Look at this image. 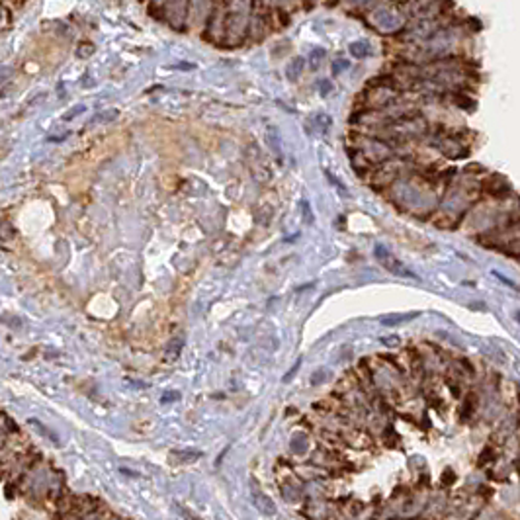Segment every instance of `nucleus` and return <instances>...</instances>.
<instances>
[{"instance_id":"nucleus-1","label":"nucleus","mask_w":520,"mask_h":520,"mask_svg":"<svg viewBox=\"0 0 520 520\" xmlns=\"http://www.w3.org/2000/svg\"><path fill=\"white\" fill-rule=\"evenodd\" d=\"M192 14V0H164L160 18L176 31H186Z\"/></svg>"},{"instance_id":"nucleus-2","label":"nucleus","mask_w":520,"mask_h":520,"mask_svg":"<svg viewBox=\"0 0 520 520\" xmlns=\"http://www.w3.org/2000/svg\"><path fill=\"white\" fill-rule=\"evenodd\" d=\"M483 190H485L489 196L497 198V200H505V198L513 192L511 184L505 180L503 176H499V174H491V178L483 184Z\"/></svg>"},{"instance_id":"nucleus-3","label":"nucleus","mask_w":520,"mask_h":520,"mask_svg":"<svg viewBox=\"0 0 520 520\" xmlns=\"http://www.w3.org/2000/svg\"><path fill=\"white\" fill-rule=\"evenodd\" d=\"M303 67H305V59L295 57V59H292V61L288 63V67H286V76H288L290 80H297V78L301 76V72H303Z\"/></svg>"},{"instance_id":"nucleus-4","label":"nucleus","mask_w":520,"mask_h":520,"mask_svg":"<svg viewBox=\"0 0 520 520\" xmlns=\"http://www.w3.org/2000/svg\"><path fill=\"white\" fill-rule=\"evenodd\" d=\"M94 53H96V45L92 41H80L74 49V57L78 61H88Z\"/></svg>"},{"instance_id":"nucleus-5","label":"nucleus","mask_w":520,"mask_h":520,"mask_svg":"<svg viewBox=\"0 0 520 520\" xmlns=\"http://www.w3.org/2000/svg\"><path fill=\"white\" fill-rule=\"evenodd\" d=\"M454 104L458 106V108H462V110H466V112H475V100L474 98H470L468 94H464V92H458V94H454L452 96Z\"/></svg>"},{"instance_id":"nucleus-6","label":"nucleus","mask_w":520,"mask_h":520,"mask_svg":"<svg viewBox=\"0 0 520 520\" xmlns=\"http://www.w3.org/2000/svg\"><path fill=\"white\" fill-rule=\"evenodd\" d=\"M170 456L178 458L180 462H194V460H198L202 456V452H198V450H172Z\"/></svg>"},{"instance_id":"nucleus-7","label":"nucleus","mask_w":520,"mask_h":520,"mask_svg":"<svg viewBox=\"0 0 520 520\" xmlns=\"http://www.w3.org/2000/svg\"><path fill=\"white\" fill-rule=\"evenodd\" d=\"M117 115H119V112H117V110H110V112L98 113V115H96L92 121H94V123H100V121H106V123H110V121H113Z\"/></svg>"},{"instance_id":"nucleus-8","label":"nucleus","mask_w":520,"mask_h":520,"mask_svg":"<svg viewBox=\"0 0 520 520\" xmlns=\"http://www.w3.org/2000/svg\"><path fill=\"white\" fill-rule=\"evenodd\" d=\"M4 2H6V4H14V6H20L23 0H4Z\"/></svg>"},{"instance_id":"nucleus-9","label":"nucleus","mask_w":520,"mask_h":520,"mask_svg":"<svg viewBox=\"0 0 520 520\" xmlns=\"http://www.w3.org/2000/svg\"><path fill=\"white\" fill-rule=\"evenodd\" d=\"M519 205H520V198H519Z\"/></svg>"}]
</instances>
